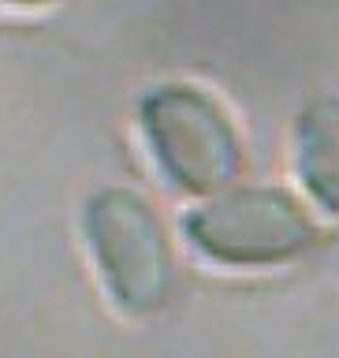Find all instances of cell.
I'll return each mask as SVG.
<instances>
[{
    "label": "cell",
    "mask_w": 339,
    "mask_h": 358,
    "mask_svg": "<svg viewBox=\"0 0 339 358\" xmlns=\"http://www.w3.org/2000/svg\"><path fill=\"white\" fill-rule=\"evenodd\" d=\"M324 224L295 187L235 183L187 201L175 235L187 254L220 276H273L302 265L324 243Z\"/></svg>",
    "instance_id": "obj_1"
},
{
    "label": "cell",
    "mask_w": 339,
    "mask_h": 358,
    "mask_svg": "<svg viewBox=\"0 0 339 358\" xmlns=\"http://www.w3.org/2000/svg\"><path fill=\"white\" fill-rule=\"evenodd\" d=\"M78 239L105 306L127 324H150L175 295V239L161 209L127 183L94 187L78 209Z\"/></svg>",
    "instance_id": "obj_2"
},
{
    "label": "cell",
    "mask_w": 339,
    "mask_h": 358,
    "mask_svg": "<svg viewBox=\"0 0 339 358\" xmlns=\"http://www.w3.org/2000/svg\"><path fill=\"white\" fill-rule=\"evenodd\" d=\"M134 127L153 176L172 194L201 201L243 183L246 138L209 86L187 78L153 83L134 105Z\"/></svg>",
    "instance_id": "obj_3"
},
{
    "label": "cell",
    "mask_w": 339,
    "mask_h": 358,
    "mask_svg": "<svg viewBox=\"0 0 339 358\" xmlns=\"http://www.w3.org/2000/svg\"><path fill=\"white\" fill-rule=\"evenodd\" d=\"M291 179L324 224H339V90H321L291 123Z\"/></svg>",
    "instance_id": "obj_4"
},
{
    "label": "cell",
    "mask_w": 339,
    "mask_h": 358,
    "mask_svg": "<svg viewBox=\"0 0 339 358\" xmlns=\"http://www.w3.org/2000/svg\"><path fill=\"white\" fill-rule=\"evenodd\" d=\"M52 4H60V0H0V8H11V11H38Z\"/></svg>",
    "instance_id": "obj_5"
}]
</instances>
